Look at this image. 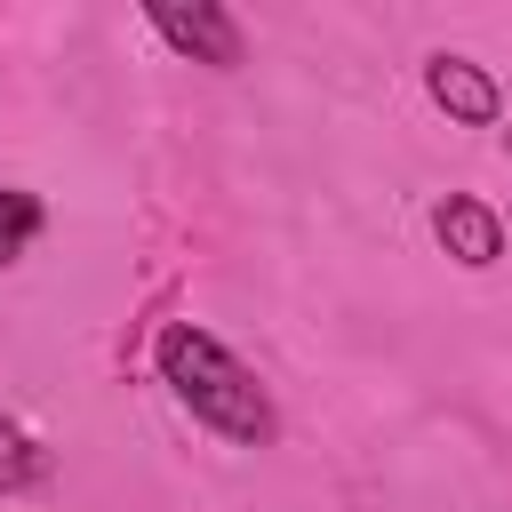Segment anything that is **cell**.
<instances>
[{"label":"cell","instance_id":"obj_1","mask_svg":"<svg viewBox=\"0 0 512 512\" xmlns=\"http://www.w3.org/2000/svg\"><path fill=\"white\" fill-rule=\"evenodd\" d=\"M160 376L176 384V400H184L208 432H224V440H240V448L272 440V400H264V384H256L216 336H200L192 320H176V328L160 336Z\"/></svg>","mask_w":512,"mask_h":512},{"label":"cell","instance_id":"obj_2","mask_svg":"<svg viewBox=\"0 0 512 512\" xmlns=\"http://www.w3.org/2000/svg\"><path fill=\"white\" fill-rule=\"evenodd\" d=\"M424 88H432V104H440L448 120H472V128L496 120V80H488L480 64H464V56H432Z\"/></svg>","mask_w":512,"mask_h":512},{"label":"cell","instance_id":"obj_3","mask_svg":"<svg viewBox=\"0 0 512 512\" xmlns=\"http://www.w3.org/2000/svg\"><path fill=\"white\" fill-rule=\"evenodd\" d=\"M152 24H160L176 48H192L200 64H240V24H232L224 8H152Z\"/></svg>","mask_w":512,"mask_h":512},{"label":"cell","instance_id":"obj_4","mask_svg":"<svg viewBox=\"0 0 512 512\" xmlns=\"http://www.w3.org/2000/svg\"><path fill=\"white\" fill-rule=\"evenodd\" d=\"M432 232H440V248H448L456 264H496V256H504V224H496L480 200H440Z\"/></svg>","mask_w":512,"mask_h":512},{"label":"cell","instance_id":"obj_5","mask_svg":"<svg viewBox=\"0 0 512 512\" xmlns=\"http://www.w3.org/2000/svg\"><path fill=\"white\" fill-rule=\"evenodd\" d=\"M32 232H40V200H32V192H0V264L24 256Z\"/></svg>","mask_w":512,"mask_h":512},{"label":"cell","instance_id":"obj_6","mask_svg":"<svg viewBox=\"0 0 512 512\" xmlns=\"http://www.w3.org/2000/svg\"><path fill=\"white\" fill-rule=\"evenodd\" d=\"M40 472H48V456H40V448H32V440L0 416V488H32Z\"/></svg>","mask_w":512,"mask_h":512}]
</instances>
